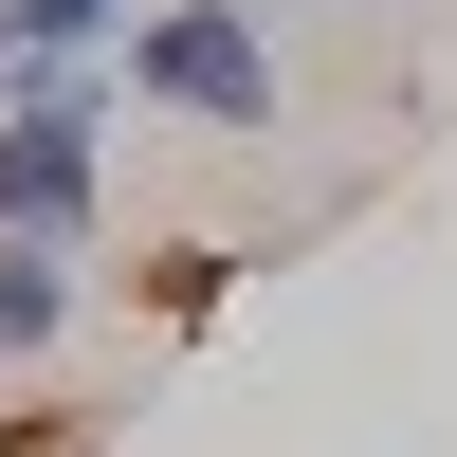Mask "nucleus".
<instances>
[{
  "mask_svg": "<svg viewBox=\"0 0 457 457\" xmlns=\"http://www.w3.org/2000/svg\"><path fill=\"white\" fill-rule=\"evenodd\" d=\"M129 92L202 110V129H275V55H256V0H183L129 37Z\"/></svg>",
  "mask_w": 457,
  "mask_h": 457,
  "instance_id": "1",
  "label": "nucleus"
},
{
  "mask_svg": "<svg viewBox=\"0 0 457 457\" xmlns=\"http://www.w3.org/2000/svg\"><path fill=\"white\" fill-rule=\"evenodd\" d=\"M92 129L110 110L73 92V73L37 110H0V238H73V220H92Z\"/></svg>",
  "mask_w": 457,
  "mask_h": 457,
  "instance_id": "2",
  "label": "nucleus"
},
{
  "mask_svg": "<svg viewBox=\"0 0 457 457\" xmlns=\"http://www.w3.org/2000/svg\"><path fill=\"white\" fill-rule=\"evenodd\" d=\"M55 312H73L55 238H0V348H55Z\"/></svg>",
  "mask_w": 457,
  "mask_h": 457,
  "instance_id": "3",
  "label": "nucleus"
},
{
  "mask_svg": "<svg viewBox=\"0 0 457 457\" xmlns=\"http://www.w3.org/2000/svg\"><path fill=\"white\" fill-rule=\"evenodd\" d=\"M19 37H37V55H73V37H110V0H19Z\"/></svg>",
  "mask_w": 457,
  "mask_h": 457,
  "instance_id": "4",
  "label": "nucleus"
},
{
  "mask_svg": "<svg viewBox=\"0 0 457 457\" xmlns=\"http://www.w3.org/2000/svg\"><path fill=\"white\" fill-rule=\"evenodd\" d=\"M0 55H37V37H19V0H0Z\"/></svg>",
  "mask_w": 457,
  "mask_h": 457,
  "instance_id": "5",
  "label": "nucleus"
}]
</instances>
